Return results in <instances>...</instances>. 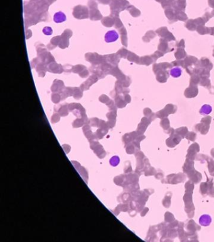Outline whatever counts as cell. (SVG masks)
I'll use <instances>...</instances> for the list:
<instances>
[{"instance_id": "52a82bcc", "label": "cell", "mask_w": 214, "mask_h": 242, "mask_svg": "<svg viewBox=\"0 0 214 242\" xmlns=\"http://www.w3.org/2000/svg\"><path fill=\"white\" fill-rule=\"evenodd\" d=\"M90 18L92 20H98L102 18L101 13L98 9H91L89 12Z\"/></svg>"}, {"instance_id": "30bf717a", "label": "cell", "mask_w": 214, "mask_h": 242, "mask_svg": "<svg viewBox=\"0 0 214 242\" xmlns=\"http://www.w3.org/2000/svg\"><path fill=\"white\" fill-rule=\"evenodd\" d=\"M212 108L210 105H203L200 110V113L203 116H207L212 112Z\"/></svg>"}, {"instance_id": "ac0fdd59", "label": "cell", "mask_w": 214, "mask_h": 242, "mask_svg": "<svg viewBox=\"0 0 214 242\" xmlns=\"http://www.w3.org/2000/svg\"><path fill=\"white\" fill-rule=\"evenodd\" d=\"M88 6L90 9H98V4L94 1L91 0L88 2Z\"/></svg>"}, {"instance_id": "4fadbf2b", "label": "cell", "mask_w": 214, "mask_h": 242, "mask_svg": "<svg viewBox=\"0 0 214 242\" xmlns=\"http://www.w3.org/2000/svg\"><path fill=\"white\" fill-rule=\"evenodd\" d=\"M107 60L109 61V63H111L112 64H117L119 62V59H118V55L117 54H111V55H108L106 56Z\"/></svg>"}, {"instance_id": "5bb4252c", "label": "cell", "mask_w": 214, "mask_h": 242, "mask_svg": "<svg viewBox=\"0 0 214 242\" xmlns=\"http://www.w3.org/2000/svg\"><path fill=\"white\" fill-rule=\"evenodd\" d=\"M170 75L174 78H178L181 75V70L179 68H173L170 71Z\"/></svg>"}, {"instance_id": "9c48e42d", "label": "cell", "mask_w": 214, "mask_h": 242, "mask_svg": "<svg viewBox=\"0 0 214 242\" xmlns=\"http://www.w3.org/2000/svg\"><path fill=\"white\" fill-rule=\"evenodd\" d=\"M54 22L56 23H61L64 22L66 20V16L62 12H57L54 15Z\"/></svg>"}, {"instance_id": "ffe728a7", "label": "cell", "mask_w": 214, "mask_h": 242, "mask_svg": "<svg viewBox=\"0 0 214 242\" xmlns=\"http://www.w3.org/2000/svg\"><path fill=\"white\" fill-rule=\"evenodd\" d=\"M84 68H85V67L84 66H82V65H77V66H75V67H74L73 71H74V72H76V73H77V72H79V71L82 72Z\"/></svg>"}, {"instance_id": "ba28073f", "label": "cell", "mask_w": 214, "mask_h": 242, "mask_svg": "<svg viewBox=\"0 0 214 242\" xmlns=\"http://www.w3.org/2000/svg\"><path fill=\"white\" fill-rule=\"evenodd\" d=\"M64 87V83L60 80H55L51 86V90L54 92H62V88Z\"/></svg>"}, {"instance_id": "2e32d148", "label": "cell", "mask_w": 214, "mask_h": 242, "mask_svg": "<svg viewBox=\"0 0 214 242\" xmlns=\"http://www.w3.org/2000/svg\"><path fill=\"white\" fill-rule=\"evenodd\" d=\"M60 40H61V37L59 36H57V37H54L51 40V46H54V47H56L57 45L59 44L60 42Z\"/></svg>"}, {"instance_id": "8992f818", "label": "cell", "mask_w": 214, "mask_h": 242, "mask_svg": "<svg viewBox=\"0 0 214 242\" xmlns=\"http://www.w3.org/2000/svg\"><path fill=\"white\" fill-rule=\"evenodd\" d=\"M97 80H98V78H97L95 75L92 76L91 78L87 79V81L84 82V83L81 85V88L83 90L89 89V86H91V85H92L93 83H94L95 82L97 81Z\"/></svg>"}, {"instance_id": "6da1fadb", "label": "cell", "mask_w": 214, "mask_h": 242, "mask_svg": "<svg viewBox=\"0 0 214 242\" xmlns=\"http://www.w3.org/2000/svg\"><path fill=\"white\" fill-rule=\"evenodd\" d=\"M128 2L126 0H110V8L111 10V16L113 17H118L119 13L120 11L126 8Z\"/></svg>"}, {"instance_id": "d6986e66", "label": "cell", "mask_w": 214, "mask_h": 242, "mask_svg": "<svg viewBox=\"0 0 214 242\" xmlns=\"http://www.w3.org/2000/svg\"><path fill=\"white\" fill-rule=\"evenodd\" d=\"M76 89V91H74V98L78 99L77 96H79V98L82 97V92H81V90L79 89V88H75Z\"/></svg>"}, {"instance_id": "484cf974", "label": "cell", "mask_w": 214, "mask_h": 242, "mask_svg": "<svg viewBox=\"0 0 214 242\" xmlns=\"http://www.w3.org/2000/svg\"><path fill=\"white\" fill-rule=\"evenodd\" d=\"M45 1L48 3V4L51 5V3H53L54 1H56V0H45Z\"/></svg>"}, {"instance_id": "7402d4cb", "label": "cell", "mask_w": 214, "mask_h": 242, "mask_svg": "<svg viewBox=\"0 0 214 242\" xmlns=\"http://www.w3.org/2000/svg\"><path fill=\"white\" fill-rule=\"evenodd\" d=\"M43 32L44 34H45V35L49 36L52 33V29H51L50 27H45L43 30Z\"/></svg>"}, {"instance_id": "9a60e30c", "label": "cell", "mask_w": 214, "mask_h": 242, "mask_svg": "<svg viewBox=\"0 0 214 242\" xmlns=\"http://www.w3.org/2000/svg\"><path fill=\"white\" fill-rule=\"evenodd\" d=\"M69 44V42H68V39H65V38H62L61 37V40H60V42L59 43V47H61L62 49H65V47H67L68 46Z\"/></svg>"}, {"instance_id": "d4e9b609", "label": "cell", "mask_w": 214, "mask_h": 242, "mask_svg": "<svg viewBox=\"0 0 214 242\" xmlns=\"http://www.w3.org/2000/svg\"><path fill=\"white\" fill-rule=\"evenodd\" d=\"M98 1L100 3H102V4L107 5V4H109V3L110 2V0H98Z\"/></svg>"}, {"instance_id": "cb8c5ba5", "label": "cell", "mask_w": 214, "mask_h": 242, "mask_svg": "<svg viewBox=\"0 0 214 242\" xmlns=\"http://www.w3.org/2000/svg\"><path fill=\"white\" fill-rule=\"evenodd\" d=\"M80 76L81 77H82V78H85V77H87L88 76V75H89V72L86 70H83L80 74Z\"/></svg>"}, {"instance_id": "603a6c76", "label": "cell", "mask_w": 214, "mask_h": 242, "mask_svg": "<svg viewBox=\"0 0 214 242\" xmlns=\"http://www.w3.org/2000/svg\"><path fill=\"white\" fill-rule=\"evenodd\" d=\"M51 99H52V101L54 103H58L59 102V100H60V96H59V95L58 94H53L52 95V97H51Z\"/></svg>"}, {"instance_id": "7a4b0ae2", "label": "cell", "mask_w": 214, "mask_h": 242, "mask_svg": "<svg viewBox=\"0 0 214 242\" xmlns=\"http://www.w3.org/2000/svg\"><path fill=\"white\" fill-rule=\"evenodd\" d=\"M89 10L88 8L84 6L78 5L74 8L73 15L74 16L78 19L87 18L89 17Z\"/></svg>"}, {"instance_id": "3957f363", "label": "cell", "mask_w": 214, "mask_h": 242, "mask_svg": "<svg viewBox=\"0 0 214 242\" xmlns=\"http://www.w3.org/2000/svg\"><path fill=\"white\" fill-rule=\"evenodd\" d=\"M85 58L88 61H89L90 63H91L93 64H98L102 63V62L104 61V57L94 53L87 54L85 55Z\"/></svg>"}, {"instance_id": "8fae6325", "label": "cell", "mask_w": 214, "mask_h": 242, "mask_svg": "<svg viewBox=\"0 0 214 242\" xmlns=\"http://www.w3.org/2000/svg\"><path fill=\"white\" fill-rule=\"evenodd\" d=\"M49 70L52 72H56V73H61L63 71L61 65L57 64L56 63H52L49 66Z\"/></svg>"}, {"instance_id": "277c9868", "label": "cell", "mask_w": 214, "mask_h": 242, "mask_svg": "<svg viewBox=\"0 0 214 242\" xmlns=\"http://www.w3.org/2000/svg\"><path fill=\"white\" fill-rule=\"evenodd\" d=\"M212 221V217L209 214H203L199 217L198 222L200 225L202 226H209L210 225Z\"/></svg>"}, {"instance_id": "e0dca14e", "label": "cell", "mask_w": 214, "mask_h": 242, "mask_svg": "<svg viewBox=\"0 0 214 242\" xmlns=\"http://www.w3.org/2000/svg\"><path fill=\"white\" fill-rule=\"evenodd\" d=\"M72 31L70 30L67 29V30H65L64 31V33L62 34L61 37H62V38H65V39H68L69 38H70L72 36Z\"/></svg>"}, {"instance_id": "5b68a950", "label": "cell", "mask_w": 214, "mask_h": 242, "mask_svg": "<svg viewBox=\"0 0 214 242\" xmlns=\"http://www.w3.org/2000/svg\"><path fill=\"white\" fill-rule=\"evenodd\" d=\"M117 39H118V34L114 30L109 31V32L106 34L105 40L107 42H114V41H116Z\"/></svg>"}, {"instance_id": "7c38bea8", "label": "cell", "mask_w": 214, "mask_h": 242, "mask_svg": "<svg viewBox=\"0 0 214 242\" xmlns=\"http://www.w3.org/2000/svg\"><path fill=\"white\" fill-rule=\"evenodd\" d=\"M102 23L106 27H112L114 23V20L112 17L107 16L102 20Z\"/></svg>"}, {"instance_id": "44dd1931", "label": "cell", "mask_w": 214, "mask_h": 242, "mask_svg": "<svg viewBox=\"0 0 214 242\" xmlns=\"http://www.w3.org/2000/svg\"><path fill=\"white\" fill-rule=\"evenodd\" d=\"M114 20V23H115V27H116L117 29L119 28L120 27H121L122 25V23L121 22V20L119 19L118 17L115 16V17H113Z\"/></svg>"}]
</instances>
